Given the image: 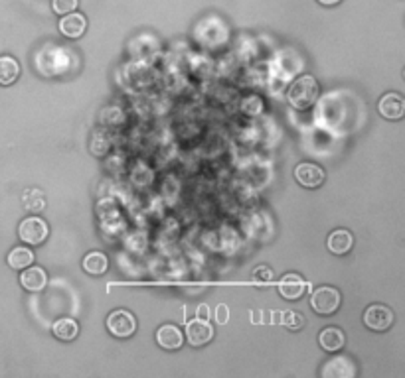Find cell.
Instances as JSON below:
<instances>
[{"mask_svg": "<svg viewBox=\"0 0 405 378\" xmlns=\"http://www.w3.org/2000/svg\"><path fill=\"white\" fill-rule=\"evenodd\" d=\"M318 95H320V85L313 75H300L287 91V99L291 102V107L299 111L311 109L318 99Z\"/></svg>", "mask_w": 405, "mask_h": 378, "instance_id": "1", "label": "cell"}, {"mask_svg": "<svg viewBox=\"0 0 405 378\" xmlns=\"http://www.w3.org/2000/svg\"><path fill=\"white\" fill-rule=\"evenodd\" d=\"M48 234H50L48 223H45L42 217H36V215L26 217L20 223V227H18V236H20L26 245H30V247H40V245H44Z\"/></svg>", "mask_w": 405, "mask_h": 378, "instance_id": "2", "label": "cell"}, {"mask_svg": "<svg viewBox=\"0 0 405 378\" xmlns=\"http://www.w3.org/2000/svg\"><path fill=\"white\" fill-rule=\"evenodd\" d=\"M340 302H342L340 291L336 290V288H332V286H320L311 296V306L320 315H331V313H334L340 307Z\"/></svg>", "mask_w": 405, "mask_h": 378, "instance_id": "3", "label": "cell"}, {"mask_svg": "<svg viewBox=\"0 0 405 378\" xmlns=\"http://www.w3.org/2000/svg\"><path fill=\"white\" fill-rule=\"evenodd\" d=\"M107 329L117 339H127L136 331L135 315L127 309H115L107 318Z\"/></svg>", "mask_w": 405, "mask_h": 378, "instance_id": "4", "label": "cell"}, {"mask_svg": "<svg viewBox=\"0 0 405 378\" xmlns=\"http://www.w3.org/2000/svg\"><path fill=\"white\" fill-rule=\"evenodd\" d=\"M393 320H395L393 311L388 306H382V304L370 306L364 313V323L372 331H388L393 325Z\"/></svg>", "mask_w": 405, "mask_h": 378, "instance_id": "5", "label": "cell"}, {"mask_svg": "<svg viewBox=\"0 0 405 378\" xmlns=\"http://www.w3.org/2000/svg\"><path fill=\"white\" fill-rule=\"evenodd\" d=\"M186 339L192 347H202L214 339V325L204 318H194L186 323Z\"/></svg>", "mask_w": 405, "mask_h": 378, "instance_id": "6", "label": "cell"}, {"mask_svg": "<svg viewBox=\"0 0 405 378\" xmlns=\"http://www.w3.org/2000/svg\"><path fill=\"white\" fill-rule=\"evenodd\" d=\"M295 177H297V181H299L302 188L315 189L324 184L326 174H324V170H322L318 164L302 162V164H299V166L295 168Z\"/></svg>", "mask_w": 405, "mask_h": 378, "instance_id": "7", "label": "cell"}, {"mask_svg": "<svg viewBox=\"0 0 405 378\" xmlns=\"http://www.w3.org/2000/svg\"><path fill=\"white\" fill-rule=\"evenodd\" d=\"M380 115L388 120H402L405 117V101L397 93H386L377 102Z\"/></svg>", "mask_w": 405, "mask_h": 378, "instance_id": "8", "label": "cell"}, {"mask_svg": "<svg viewBox=\"0 0 405 378\" xmlns=\"http://www.w3.org/2000/svg\"><path fill=\"white\" fill-rule=\"evenodd\" d=\"M60 28L61 36L70 38V40H77L85 34L87 30V18L81 14V12H70V14H63V18L60 20L58 24Z\"/></svg>", "mask_w": 405, "mask_h": 378, "instance_id": "9", "label": "cell"}, {"mask_svg": "<svg viewBox=\"0 0 405 378\" xmlns=\"http://www.w3.org/2000/svg\"><path fill=\"white\" fill-rule=\"evenodd\" d=\"M156 343L166 351H176L184 345V333L180 331V327L166 323L163 327H158L156 331Z\"/></svg>", "mask_w": 405, "mask_h": 378, "instance_id": "10", "label": "cell"}, {"mask_svg": "<svg viewBox=\"0 0 405 378\" xmlns=\"http://www.w3.org/2000/svg\"><path fill=\"white\" fill-rule=\"evenodd\" d=\"M20 284L28 291H42L48 286V274L42 266H28L20 274Z\"/></svg>", "mask_w": 405, "mask_h": 378, "instance_id": "11", "label": "cell"}, {"mask_svg": "<svg viewBox=\"0 0 405 378\" xmlns=\"http://www.w3.org/2000/svg\"><path fill=\"white\" fill-rule=\"evenodd\" d=\"M304 290H307V282L295 272H289L279 280V293L285 300H299Z\"/></svg>", "mask_w": 405, "mask_h": 378, "instance_id": "12", "label": "cell"}, {"mask_svg": "<svg viewBox=\"0 0 405 378\" xmlns=\"http://www.w3.org/2000/svg\"><path fill=\"white\" fill-rule=\"evenodd\" d=\"M352 245H354V236H352L350 231H346V229H336V231H332L331 236H329V241H326L329 250H331L332 254H336V256L348 254Z\"/></svg>", "mask_w": 405, "mask_h": 378, "instance_id": "13", "label": "cell"}, {"mask_svg": "<svg viewBox=\"0 0 405 378\" xmlns=\"http://www.w3.org/2000/svg\"><path fill=\"white\" fill-rule=\"evenodd\" d=\"M318 343H320V347L324 351L336 353V351H340L346 345V335L338 327H326L318 335Z\"/></svg>", "mask_w": 405, "mask_h": 378, "instance_id": "14", "label": "cell"}, {"mask_svg": "<svg viewBox=\"0 0 405 378\" xmlns=\"http://www.w3.org/2000/svg\"><path fill=\"white\" fill-rule=\"evenodd\" d=\"M356 375V368L350 359L346 357H336L329 361V364L322 368V377H332V378H350Z\"/></svg>", "mask_w": 405, "mask_h": 378, "instance_id": "15", "label": "cell"}, {"mask_svg": "<svg viewBox=\"0 0 405 378\" xmlns=\"http://www.w3.org/2000/svg\"><path fill=\"white\" fill-rule=\"evenodd\" d=\"M83 270L87 274H91V276H101V274H105L107 270H109V258L103 252L93 250L83 258Z\"/></svg>", "mask_w": 405, "mask_h": 378, "instance_id": "16", "label": "cell"}, {"mask_svg": "<svg viewBox=\"0 0 405 378\" xmlns=\"http://www.w3.org/2000/svg\"><path fill=\"white\" fill-rule=\"evenodd\" d=\"M20 75V65L12 56H2L0 58V85L8 87L12 85Z\"/></svg>", "mask_w": 405, "mask_h": 378, "instance_id": "17", "label": "cell"}, {"mask_svg": "<svg viewBox=\"0 0 405 378\" xmlns=\"http://www.w3.org/2000/svg\"><path fill=\"white\" fill-rule=\"evenodd\" d=\"M52 333L56 335L60 341H74L79 335V323L72 318H61L52 325Z\"/></svg>", "mask_w": 405, "mask_h": 378, "instance_id": "18", "label": "cell"}, {"mask_svg": "<svg viewBox=\"0 0 405 378\" xmlns=\"http://www.w3.org/2000/svg\"><path fill=\"white\" fill-rule=\"evenodd\" d=\"M6 260H8V266H10V268H14V270H24V268H28L30 264H34V252L26 247H16L10 250V254H8Z\"/></svg>", "mask_w": 405, "mask_h": 378, "instance_id": "19", "label": "cell"}, {"mask_svg": "<svg viewBox=\"0 0 405 378\" xmlns=\"http://www.w3.org/2000/svg\"><path fill=\"white\" fill-rule=\"evenodd\" d=\"M22 203H24V207H26L28 211H32V213H42L45 207L44 193L38 188L26 189V193L22 195Z\"/></svg>", "mask_w": 405, "mask_h": 378, "instance_id": "20", "label": "cell"}, {"mask_svg": "<svg viewBox=\"0 0 405 378\" xmlns=\"http://www.w3.org/2000/svg\"><path fill=\"white\" fill-rule=\"evenodd\" d=\"M241 111L245 115H261L265 111V104L259 97H247L245 101L241 102Z\"/></svg>", "mask_w": 405, "mask_h": 378, "instance_id": "21", "label": "cell"}, {"mask_svg": "<svg viewBox=\"0 0 405 378\" xmlns=\"http://www.w3.org/2000/svg\"><path fill=\"white\" fill-rule=\"evenodd\" d=\"M77 4H79V0H52V10L58 16L70 14V12L77 10Z\"/></svg>", "mask_w": 405, "mask_h": 378, "instance_id": "22", "label": "cell"}, {"mask_svg": "<svg viewBox=\"0 0 405 378\" xmlns=\"http://www.w3.org/2000/svg\"><path fill=\"white\" fill-rule=\"evenodd\" d=\"M285 325L289 327V329H300L302 327V318H300V313H297V311H289L285 315Z\"/></svg>", "mask_w": 405, "mask_h": 378, "instance_id": "23", "label": "cell"}, {"mask_svg": "<svg viewBox=\"0 0 405 378\" xmlns=\"http://www.w3.org/2000/svg\"><path fill=\"white\" fill-rule=\"evenodd\" d=\"M253 280L256 282H271L273 280V272L267 266H257L256 272H253Z\"/></svg>", "mask_w": 405, "mask_h": 378, "instance_id": "24", "label": "cell"}, {"mask_svg": "<svg viewBox=\"0 0 405 378\" xmlns=\"http://www.w3.org/2000/svg\"><path fill=\"white\" fill-rule=\"evenodd\" d=\"M218 321H220V323H225V321H227V307L225 306H218Z\"/></svg>", "mask_w": 405, "mask_h": 378, "instance_id": "25", "label": "cell"}, {"mask_svg": "<svg viewBox=\"0 0 405 378\" xmlns=\"http://www.w3.org/2000/svg\"><path fill=\"white\" fill-rule=\"evenodd\" d=\"M318 2H320L322 6H334V4H338L340 0H318Z\"/></svg>", "mask_w": 405, "mask_h": 378, "instance_id": "26", "label": "cell"}, {"mask_svg": "<svg viewBox=\"0 0 405 378\" xmlns=\"http://www.w3.org/2000/svg\"><path fill=\"white\" fill-rule=\"evenodd\" d=\"M200 313H204L202 318H208V307H206V306L198 307V315H200Z\"/></svg>", "mask_w": 405, "mask_h": 378, "instance_id": "27", "label": "cell"}]
</instances>
